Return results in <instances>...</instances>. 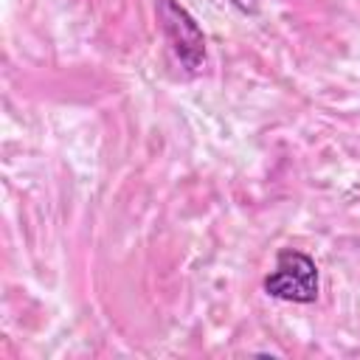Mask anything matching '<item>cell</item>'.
<instances>
[{
    "mask_svg": "<svg viewBox=\"0 0 360 360\" xmlns=\"http://www.w3.org/2000/svg\"><path fill=\"white\" fill-rule=\"evenodd\" d=\"M264 292L290 304H312L318 298V267L315 262L292 248L278 250L273 270L264 276Z\"/></svg>",
    "mask_w": 360,
    "mask_h": 360,
    "instance_id": "cell-1",
    "label": "cell"
},
{
    "mask_svg": "<svg viewBox=\"0 0 360 360\" xmlns=\"http://www.w3.org/2000/svg\"><path fill=\"white\" fill-rule=\"evenodd\" d=\"M231 3L245 14H256V8H259V0H231Z\"/></svg>",
    "mask_w": 360,
    "mask_h": 360,
    "instance_id": "cell-3",
    "label": "cell"
},
{
    "mask_svg": "<svg viewBox=\"0 0 360 360\" xmlns=\"http://www.w3.org/2000/svg\"><path fill=\"white\" fill-rule=\"evenodd\" d=\"M158 20L163 28V37L174 53V59L188 70H200L205 62V37L197 25V20L177 3V0H158Z\"/></svg>",
    "mask_w": 360,
    "mask_h": 360,
    "instance_id": "cell-2",
    "label": "cell"
}]
</instances>
